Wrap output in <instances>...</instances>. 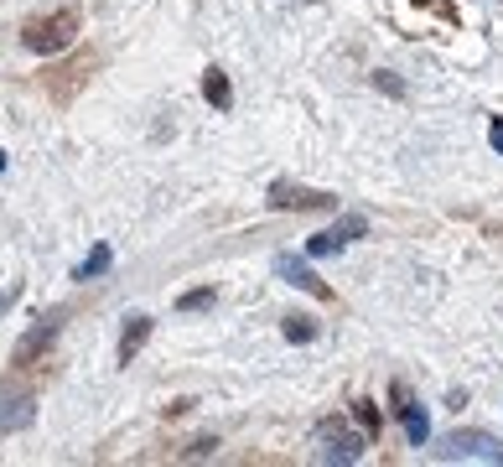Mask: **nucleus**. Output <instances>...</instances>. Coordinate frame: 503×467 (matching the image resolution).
Here are the masks:
<instances>
[{
  "mask_svg": "<svg viewBox=\"0 0 503 467\" xmlns=\"http://www.w3.org/2000/svg\"><path fill=\"white\" fill-rule=\"evenodd\" d=\"M436 457L446 462H462V457H472V462H503V446L493 436H482V431H457V436H446V446H436Z\"/></svg>",
  "mask_w": 503,
  "mask_h": 467,
  "instance_id": "obj_2",
  "label": "nucleus"
},
{
  "mask_svg": "<svg viewBox=\"0 0 503 467\" xmlns=\"http://www.w3.org/2000/svg\"><path fill=\"white\" fill-rule=\"evenodd\" d=\"M333 197L312 188H291V182H275V208H327Z\"/></svg>",
  "mask_w": 503,
  "mask_h": 467,
  "instance_id": "obj_9",
  "label": "nucleus"
},
{
  "mask_svg": "<svg viewBox=\"0 0 503 467\" xmlns=\"http://www.w3.org/2000/svg\"><path fill=\"white\" fill-rule=\"evenodd\" d=\"M389 395H395V410H399V421H405V436H410V446H425V436H431V426H425V410H420V405L405 395V384H395Z\"/></svg>",
  "mask_w": 503,
  "mask_h": 467,
  "instance_id": "obj_7",
  "label": "nucleus"
},
{
  "mask_svg": "<svg viewBox=\"0 0 503 467\" xmlns=\"http://www.w3.org/2000/svg\"><path fill=\"white\" fill-rule=\"evenodd\" d=\"M280 333H286V343H312L316 338L312 317H286V327H280Z\"/></svg>",
  "mask_w": 503,
  "mask_h": 467,
  "instance_id": "obj_13",
  "label": "nucleus"
},
{
  "mask_svg": "<svg viewBox=\"0 0 503 467\" xmlns=\"http://www.w3.org/2000/svg\"><path fill=\"white\" fill-rule=\"evenodd\" d=\"M203 99H208L213 109H233V88H229V73H218V68H208V73H203Z\"/></svg>",
  "mask_w": 503,
  "mask_h": 467,
  "instance_id": "obj_11",
  "label": "nucleus"
},
{
  "mask_svg": "<svg viewBox=\"0 0 503 467\" xmlns=\"http://www.w3.org/2000/svg\"><path fill=\"white\" fill-rule=\"evenodd\" d=\"M213 301H218V291H213V286H197L187 297H177V312H208Z\"/></svg>",
  "mask_w": 503,
  "mask_h": 467,
  "instance_id": "obj_12",
  "label": "nucleus"
},
{
  "mask_svg": "<svg viewBox=\"0 0 503 467\" xmlns=\"http://www.w3.org/2000/svg\"><path fill=\"white\" fill-rule=\"evenodd\" d=\"M488 141H493V151L503 156V120H493V125H488Z\"/></svg>",
  "mask_w": 503,
  "mask_h": 467,
  "instance_id": "obj_16",
  "label": "nucleus"
},
{
  "mask_svg": "<svg viewBox=\"0 0 503 467\" xmlns=\"http://www.w3.org/2000/svg\"><path fill=\"white\" fill-rule=\"evenodd\" d=\"M0 171H5V156H0Z\"/></svg>",
  "mask_w": 503,
  "mask_h": 467,
  "instance_id": "obj_18",
  "label": "nucleus"
},
{
  "mask_svg": "<svg viewBox=\"0 0 503 467\" xmlns=\"http://www.w3.org/2000/svg\"><path fill=\"white\" fill-rule=\"evenodd\" d=\"M58 327H63V312H52V317H42V322H37V327H32V333L22 338V343H16V353H11V363H16V369H26V363H37V359L47 353V348L58 343Z\"/></svg>",
  "mask_w": 503,
  "mask_h": 467,
  "instance_id": "obj_5",
  "label": "nucleus"
},
{
  "mask_svg": "<svg viewBox=\"0 0 503 467\" xmlns=\"http://www.w3.org/2000/svg\"><path fill=\"white\" fill-rule=\"evenodd\" d=\"M146 338H151V317H130L125 333H120V363H135V353L146 348Z\"/></svg>",
  "mask_w": 503,
  "mask_h": 467,
  "instance_id": "obj_10",
  "label": "nucleus"
},
{
  "mask_svg": "<svg viewBox=\"0 0 503 467\" xmlns=\"http://www.w3.org/2000/svg\"><path fill=\"white\" fill-rule=\"evenodd\" d=\"M32 395H0V436H11V431H22L32 426Z\"/></svg>",
  "mask_w": 503,
  "mask_h": 467,
  "instance_id": "obj_8",
  "label": "nucleus"
},
{
  "mask_svg": "<svg viewBox=\"0 0 503 467\" xmlns=\"http://www.w3.org/2000/svg\"><path fill=\"white\" fill-rule=\"evenodd\" d=\"M11 301H16V286H11V291H5V297H0V312H5V307H11Z\"/></svg>",
  "mask_w": 503,
  "mask_h": 467,
  "instance_id": "obj_17",
  "label": "nucleus"
},
{
  "mask_svg": "<svg viewBox=\"0 0 503 467\" xmlns=\"http://www.w3.org/2000/svg\"><path fill=\"white\" fill-rule=\"evenodd\" d=\"M22 42L32 47V52H42V58H52V52H68V47L78 42V11H73V5H63V11H52V16H42V22H32L22 32Z\"/></svg>",
  "mask_w": 503,
  "mask_h": 467,
  "instance_id": "obj_1",
  "label": "nucleus"
},
{
  "mask_svg": "<svg viewBox=\"0 0 503 467\" xmlns=\"http://www.w3.org/2000/svg\"><path fill=\"white\" fill-rule=\"evenodd\" d=\"M353 416H358V421H363V431H379V405L358 400V405H353Z\"/></svg>",
  "mask_w": 503,
  "mask_h": 467,
  "instance_id": "obj_15",
  "label": "nucleus"
},
{
  "mask_svg": "<svg viewBox=\"0 0 503 467\" xmlns=\"http://www.w3.org/2000/svg\"><path fill=\"white\" fill-rule=\"evenodd\" d=\"M275 276L286 280V286H301V291H312L316 301H333V286L316 276L306 260H296V255H275Z\"/></svg>",
  "mask_w": 503,
  "mask_h": 467,
  "instance_id": "obj_6",
  "label": "nucleus"
},
{
  "mask_svg": "<svg viewBox=\"0 0 503 467\" xmlns=\"http://www.w3.org/2000/svg\"><path fill=\"white\" fill-rule=\"evenodd\" d=\"M363 229H369V224H363L358 213H348V218H337L333 229H322V234H312V239H306V255H312V260L337 255V250H343V244H353Z\"/></svg>",
  "mask_w": 503,
  "mask_h": 467,
  "instance_id": "obj_3",
  "label": "nucleus"
},
{
  "mask_svg": "<svg viewBox=\"0 0 503 467\" xmlns=\"http://www.w3.org/2000/svg\"><path fill=\"white\" fill-rule=\"evenodd\" d=\"M105 270H109V250L99 244V250H94V255L78 265V280H94V276H105Z\"/></svg>",
  "mask_w": 503,
  "mask_h": 467,
  "instance_id": "obj_14",
  "label": "nucleus"
},
{
  "mask_svg": "<svg viewBox=\"0 0 503 467\" xmlns=\"http://www.w3.org/2000/svg\"><path fill=\"white\" fill-rule=\"evenodd\" d=\"M322 457H327V462H337V457H343V462H358V457H363V436H358L353 426L348 421H322Z\"/></svg>",
  "mask_w": 503,
  "mask_h": 467,
  "instance_id": "obj_4",
  "label": "nucleus"
}]
</instances>
